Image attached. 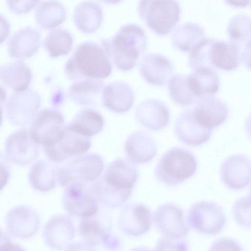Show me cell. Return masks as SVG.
<instances>
[{"label":"cell","instance_id":"20","mask_svg":"<svg viewBox=\"0 0 251 251\" xmlns=\"http://www.w3.org/2000/svg\"><path fill=\"white\" fill-rule=\"evenodd\" d=\"M96 214L81 218L79 223L78 231L84 242L91 248L100 244L109 250L117 249L120 246V240Z\"/></svg>","mask_w":251,"mask_h":251},{"label":"cell","instance_id":"17","mask_svg":"<svg viewBox=\"0 0 251 251\" xmlns=\"http://www.w3.org/2000/svg\"><path fill=\"white\" fill-rule=\"evenodd\" d=\"M220 176L228 188L242 189L251 181V161L244 154H233L222 163Z\"/></svg>","mask_w":251,"mask_h":251},{"label":"cell","instance_id":"33","mask_svg":"<svg viewBox=\"0 0 251 251\" xmlns=\"http://www.w3.org/2000/svg\"><path fill=\"white\" fill-rule=\"evenodd\" d=\"M66 11L64 5L56 0H47L37 7L35 19L37 24L44 29L57 27L65 20Z\"/></svg>","mask_w":251,"mask_h":251},{"label":"cell","instance_id":"49","mask_svg":"<svg viewBox=\"0 0 251 251\" xmlns=\"http://www.w3.org/2000/svg\"><path fill=\"white\" fill-rule=\"evenodd\" d=\"M249 197L251 199V185L249 188Z\"/></svg>","mask_w":251,"mask_h":251},{"label":"cell","instance_id":"7","mask_svg":"<svg viewBox=\"0 0 251 251\" xmlns=\"http://www.w3.org/2000/svg\"><path fill=\"white\" fill-rule=\"evenodd\" d=\"M65 128L61 113L55 109L46 108L35 116L29 131L34 140L44 148L57 144L63 136Z\"/></svg>","mask_w":251,"mask_h":251},{"label":"cell","instance_id":"27","mask_svg":"<svg viewBox=\"0 0 251 251\" xmlns=\"http://www.w3.org/2000/svg\"><path fill=\"white\" fill-rule=\"evenodd\" d=\"M1 82L15 92L27 89L31 83L32 74L29 67L23 61L18 60L0 66Z\"/></svg>","mask_w":251,"mask_h":251},{"label":"cell","instance_id":"12","mask_svg":"<svg viewBox=\"0 0 251 251\" xmlns=\"http://www.w3.org/2000/svg\"><path fill=\"white\" fill-rule=\"evenodd\" d=\"M39 153V145L32 138L29 130L16 131L6 140L5 157L15 165H28L38 158Z\"/></svg>","mask_w":251,"mask_h":251},{"label":"cell","instance_id":"40","mask_svg":"<svg viewBox=\"0 0 251 251\" xmlns=\"http://www.w3.org/2000/svg\"><path fill=\"white\" fill-rule=\"evenodd\" d=\"M40 0H6L9 9L17 14H25L33 9Z\"/></svg>","mask_w":251,"mask_h":251},{"label":"cell","instance_id":"42","mask_svg":"<svg viewBox=\"0 0 251 251\" xmlns=\"http://www.w3.org/2000/svg\"><path fill=\"white\" fill-rule=\"evenodd\" d=\"M242 250L241 245L236 240L229 238H223L215 241L209 249L211 251Z\"/></svg>","mask_w":251,"mask_h":251},{"label":"cell","instance_id":"14","mask_svg":"<svg viewBox=\"0 0 251 251\" xmlns=\"http://www.w3.org/2000/svg\"><path fill=\"white\" fill-rule=\"evenodd\" d=\"M91 146L90 137L80 134L65 126L63 136L56 144L44 147L50 161L60 163L87 152Z\"/></svg>","mask_w":251,"mask_h":251},{"label":"cell","instance_id":"16","mask_svg":"<svg viewBox=\"0 0 251 251\" xmlns=\"http://www.w3.org/2000/svg\"><path fill=\"white\" fill-rule=\"evenodd\" d=\"M139 69L144 80L154 86L166 85L174 75L175 68L172 61L157 53L143 55L139 62Z\"/></svg>","mask_w":251,"mask_h":251},{"label":"cell","instance_id":"2","mask_svg":"<svg viewBox=\"0 0 251 251\" xmlns=\"http://www.w3.org/2000/svg\"><path fill=\"white\" fill-rule=\"evenodd\" d=\"M242 48L231 42L205 38L189 52L188 63L194 71L207 67L229 72L242 61Z\"/></svg>","mask_w":251,"mask_h":251},{"label":"cell","instance_id":"41","mask_svg":"<svg viewBox=\"0 0 251 251\" xmlns=\"http://www.w3.org/2000/svg\"><path fill=\"white\" fill-rule=\"evenodd\" d=\"M188 244L183 238L175 239L163 236L156 246V250H187Z\"/></svg>","mask_w":251,"mask_h":251},{"label":"cell","instance_id":"19","mask_svg":"<svg viewBox=\"0 0 251 251\" xmlns=\"http://www.w3.org/2000/svg\"><path fill=\"white\" fill-rule=\"evenodd\" d=\"M75 229L71 219L63 215L51 217L45 225L43 237L45 244L56 250H67L72 243Z\"/></svg>","mask_w":251,"mask_h":251},{"label":"cell","instance_id":"18","mask_svg":"<svg viewBox=\"0 0 251 251\" xmlns=\"http://www.w3.org/2000/svg\"><path fill=\"white\" fill-rule=\"evenodd\" d=\"M212 130L198 121L192 109L182 112L176 119L174 126V132L177 138L183 143L193 147L207 142Z\"/></svg>","mask_w":251,"mask_h":251},{"label":"cell","instance_id":"37","mask_svg":"<svg viewBox=\"0 0 251 251\" xmlns=\"http://www.w3.org/2000/svg\"><path fill=\"white\" fill-rule=\"evenodd\" d=\"M73 46V38L67 30L55 29L51 31L46 37L44 46L49 55L57 57L68 54Z\"/></svg>","mask_w":251,"mask_h":251},{"label":"cell","instance_id":"22","mask_svg":"<svg viewBox=\"0 0 251 251\" xmlns=\"http://www.w3.org/2000/svg\"><path fill=\"white\" fill-rule=\"evenodd\" d=\"M137 122L143 127L152 131H158L168 126L170 111L162 100L149 99L138 105L135 111Z\"/></svg>","mask_w":251,"mask_h":251},{"label":"cell","instance_id":"30","mask_svg":"<svg viewBox=\"0 0 251 251\" xmlns=\"http://www.w3.org/2000/svg\"><path fill=\"white\" fill-rule=\"evenodd\" d=\"M188 83L195 96L200 98L213 96L219 89L220 79L215 70L204 67L193 71L188 75Z\"/></svg>","mask_w":251,"mask_h":251},{"label":"cell","instance_id":"45","mask_svg":"<svg viewBox=\"0 0 251 251\" xmlns=\"http://www.w3.org/2000/svg\"><path fill=\"white\" fill-rule=\"evenodd\" d=\"M1 168V189L6 185L9 176L8 166L5 161V158H3V161L0 158Z\"/></svg>","mask_w":251,"mask_h":251},{"label":"cell","instance_id":"10","mask_svg":"<svg viewBox=\"0 0 251 251\" xmlns=\"http://www.w3.org/2000/svg\"><path fill=\"white\" fill-rule=\"evenodd\" d=\"M152 218L156 229L164 237L181 239L190 231L183 210L176 204L166 203L160 205Z\"/></svg>","mask_w":251,"mask_h":251},{"label":"cell","instance_id":"46","mask_svg":"<svg viewBox=\"0 0 251 251\" xmlns=\"http://www.w3.org/2000/svg\"><path fill=\"white\" fill-rule=\"evenodd\" d=\"M228 5L235 8H244L248 6L251 0H224Z\"/></svg>","mask_w":251,"mask_h":251},{"label":"cell","instance_id":"11","mask_svg":"<svg viewBox=\"0 0 251 251\" xmlns=\"http://www.w3.org/2000/svg\"><path fill=\"white\" fill-rule=\"evenodd\" d=\"M65 187L62 203L70 215L84 218L97 213L98 202L86 184L73 182Z\"/></svg>","mask_w":251,"mask_h":251},{"label":"cell","instance_id":"25","mask_svg":"<svg viewBox=\"0 0 251 251\" xmlns=\"http://www.w3.org/2000/svg\"><path fill=\"white\" fill-rule=\"evenodd\" d=\"M102 101L104 107L110 111L124 114L132 107L134 92L132 87L125 82H113L103 88Z\"/></svg>","mask_w":251,"mask_h":251},{"label":"cell","instance_id":"48","mask_svg":"<svg viewBox=\"0 0 251 251\" xmlns=\"http://www.w3.org/2000/svg\"><path fill=\"white\" fill-rule=\"evenodd\" d=\"M100 0L105 3L109 4H118L120 2H121L123 0Z\"/></svg>","mask_w":251,"mask_h":251},{"label":"cell","instance_id":"24","mask_svg":"<svg viewBox=\"0 0 251 251\" xmlns=\"http://www.w3.org/2000/svg\"><path fill=\"white\" fill-rule=\"evenodd\" d=\"M125 152L130 161L136 164H145L151 161L157 153V146L147 132L137 130L127 138Z\"/></svg>","mask_w":251,"mask_h":251},{"label":"cell","instance_id":"31","mask_svg":"<svg viewBox=\"0 0 251 251\" xmlns=\"http://www.w3.org/2000/svg\"><path fill=\"white\" fill-rule=\"evenodd\" d=\"M103 85L102 80L83 79L75 81L69 89V97L78 104L94 105Z\"/></svg>","mask_w":251,"mask_h":251},{"label":"cell","instance_id":"47","mask_svg":"<svg viewBox=\"0 0 251 251\" xmlns=\"http://www.w3.org/2000/svg\"><path fill=\"white\" fill-rule=\"evenodd\" d=\"M244 127L246 134L249 138L251 140V112L245 120Z\"/></svg>","mask_w":251,"mask_h":251},{"label":"cell","instance_id":"50","mask_svg":"<svg viewBox=\"0 0 251 251\" xmlns=\"http://www.w3.org/2000/svg\"></svg>","mask_w":251,"mask_h":251},{"label":"cell","instance_id":"5","mask_svg":"<svg viewBox=\"0 0 251 251\" xmlns=\"http://www.w3.org/2000/svg\"><path fill=\"white\" fill-rule=\"evenodd\" d=\"M137 9L147 26L160 36L169 34L180 18L181 7L177 0H139Z\"/></svg>","mask_w":251,"mask_h":251},{"label":"cell","instance_id":"36","mask_svg":"<svg viewBox=\"0 0 251 251\" xmlns=\"http://www.w3.org/2000/svg\"><path fill=\"white\" fill-rule=\"evenodd\" d=\"M168 83L170 98L177 105L189 106L195 104L198 100L190 89L188 75H174Z\"/></svg>","mask_w":251,"mask_h":251},{"label":"cell","instance_id":"32","mask_svg":"<svg viewBox=\"0 0 251 251\" xmlns=\"http://www.w3.org/2000/svg\"><path fill=\"white\" fill-rule=\"evenodd\" d=\"M205 38L203 28L196 23L188 22L178 26L174 31L171 39L173 46L184 52L190 51Z\"/></svg>","mask_w":251,"mask_h":251},{"label":"cell","instance_id":"35","mask_svg":"<svg viewBox=\"0 0 251 251\" xmlns=\"http://www.w3.org/2000/svg\"><path fill=\"white\" fill-rule=\"evenodd\" d=\"M104 126V120L98 111L84 109L78 113L67 125L73 130L90 137L100 132Z\"/></svg>","mask_w":251,"mask_h":251},{"label":"cell","instance_id":"6","mask_svg":"<svg viewBox=\"0 0 251 251\" xmlns=\"http://www.w3.org/2000/svg\"><path fill=\"white\" fill-rule=\"evenodd\" d=\"M104 166L102 158L98 154L83 153L77 155L58 166V184L62 187L73 182L87 184L99 178Z\"/></svg>","mask_w":251,"mask_h":251},{"label":"cell","instance_id":"43","mask_svg":"<svg viewBox=\"0 0 251 251\" xmlns=\"http://www.w3.org/2000/svg\"><path fill=\"white\" fill-rule=\"evenodd\" d=\"M0 249L12 250H24L20 246L11 242L8 235L1 231Z\"/></svg>","mask_w":251,"mask_h":251},{"label":"cell","instance_id":"26","mask_svg":"<svg viewBox=\"0 0 251 251\" xmlns=\"http://www.w3.org/2000/svg\"><path fill=\"white\" fill-rule=\"evenodd\" d=\"M41 35L32 27H25L16 32L10 38L8 52L10 57L25 59L32 56L40 46Z\"/></svg>","mask_w":251,"mask_h":251},{"label":"cell","instance_id":"9","mask_svg":"<svg viewBox=\"0 0 251 251\" xmlns=\"http://www.w3.org/2000/svg\"><path fill=\"white\" fill-rule=\"evenodd\" d=\"M41 103L40 95L33 90L15 92L6 104L7 118L15 126L25 127L32 122Z\"/></svg>","mask_w":251,"mask_h":251},{"label":"cell","instance_id":"4","mask_svg":"<svg viewBox=\"0 0 251 251\" xmlns=\"http://www.w3.org/2000/svg\"><path fill=\"white\" fill-rule=\"evenodd\" d=\"M197 168L195 156L182 148L173 147L159 160L154 171L156 179L167 186H176L191 177Z\"/></svg>","mask_w":251,"mask_h":251},{"label":"cell","instance_id":"28","mask_svg":"<svg viewBox=\"0 0 251 251\" xmlns=\"http://www.w3.org/2000/svg\"><path fill=\"white\" fill-rule=\"evenodd\" d=\"M73 19L75 25L80 31L91 33L100 27L103 19V12L97 3L86 0L75 7Z\"/></svg>","mask_w":251,"mask_h":251},{"label":"cell","instance_id":"1","mask_svg":"<svg viewBox=\"0 0 251 251\" xmlns=\"http://www.w3.org/2000/svg\"><path fill=\"white\" fill-rule=\"evenodd\" d=\"M145 30L136 24L123 25L111 38L101 41L111 62L123 72L132 70L142 56L147 46Z\"/></svg>","mask_w":251,"mask_h":251},{"label":"cell","instance_id":"13","mask_svg":"<svg viewBox=\"0 0 251 251\" xmlns=\"http://www.w3.org/2000/svg\"><path fill=\"white\" fill-rule=\"evenodd\" d=\"M7 231L13 237L27 239L39 230L41 218L32 207L25 205L16 206L7 213L5 219Z\"/></svg>","mask_w":251,"mask_h":251},{"label":"cell","instance_id":"29","mask_svg":"<svg viewBox=\"0 0 251 251\" xmlns=\"http://www.w3.org/2000/svg\"><path fill=\"white\" fill-rule=\"evenodd\" d=\"M52 163L40 160L32 166L28 173V180L34 189L46 192L55 187L58 183V166Z\"/></svg>","mask_w":251,"mask_h":251},{"label":"cell","instance_id":"38","mask_svg":"<svg viewBox=\"0 0 251 251\" xmlns=\"http://www.w3.org/2000/svg\"><path fill=\"white\" fill-rule=\"evenodd\" d=\"M226 31L230 41L242 47L251 39V18L244 14L234 16L229 21Z\"/></svg>","mask_w":251,"mask_h":251},{"label":"cell","instance_id":"21","mask_svg":"<svg viewBox=\"0 0 251 251\" xmlns=\"http://www.w3.org/2000/svg\"><path fill=\"white\" fill-rule=\"evenodd\" d=\"M192 109L198 121L203 126L213 129L222 125L229 114L226 103L213 96L199 98Z\"/></svg>","mask_w":251,"mask_h":251},{"label":"cell","instance_id":"15","mask_svg":"<svg viewBox=\"0 0 251 251\" xmlns=\"http://www.w3.org/2000/svg\"><path fill=\"white\" fill-rule=\"evenodd\" d=\"M151 225V211L143 203H127L120 212L118 228L126 235L137 237L143 235L150 230Z\"/></svg>","mask_w":251,"mask_h":251},{"label":"cell","instance_id":"44","mask_svg":"<svg viewBox=\"0 0 251 251\" xmlns=\"http://www.w3.org/2000/svg\"><path fill=\"white\" fill-rule=\"evenodd\" d=\"M241 58L245 67L251 71V39L244 45Z\"/></svg>","mask_w":251,"mask_h":251},{"label":"cell","instance_id":"3","mask_svg":"<svg viewBox=\"0 0 251 251\" xmlns=\"http://www.w3.org/2000/svg\"><path fill=\"white\" fill-rule=\"evenodd\" d=\"M111 61L101 45L92 42L79 45L65 66L69 79L102 80L112 73Z\"/></svg>","mask_w":251,"mask_h":251},{"label":"cell","instance_id":"34","mask_svg":"<svg viewBox=\"0 0 251 251\" xmlns=\"http://www.w3.org/2000/svg\"><path fill=\"white\" fill-rule=\"evenodd\" d=\"M98 202L111 208L125 204L130 198L131 191H120L108 184L102 177L97 179L89 187Z\"/></svg>","mask_w":251,"mask_h":251},{"label":"cell","instance_id":"8","mask_svg":"<svg viewBox=\"0 0 251 251\" xmlns=\"http://www.w3.org/2000/svg\"><path fill=\"white\" fill-rule=\"evenodd\" d=\"M189 226L206 235L218 233L226 224V216L221 207L208 201H201L190 207L187 216Z\"/></svg>","mask_w":251,"mask_h":251},{"label":"cell","instance_id":"39","mask_svg":"<svg viewBox=\"0 0 251 251\" xmlns=\"http://www.w3.org/2000/svg\"><path fill=\"white\" fill-rule=\"evenodd\" d=\"M233 218L239 226L244 228L251 227V199L242 197L237 200L232 207Z\"/></svg>","mask_w":251,"mask_h":251},{"label":"cell","instance_id":"23","mask_svg":"<svg viewBox=\"0 0 251 251\" xmlns=\"http://www.w3.org/2000/svg\"><path fill=\"white\" fill-rule=\"evenodd\" d=\"M139 176L134 163L129 159L118 158L111 162L102 176L112 187L121 191H132Z\"/></svg>","mask_w":251,"mask_h":251}]
</instances>
